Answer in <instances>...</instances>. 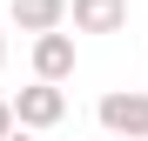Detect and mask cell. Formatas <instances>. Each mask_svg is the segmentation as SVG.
<instances>
[{"mask_svg": "<svg viewBox=\"0 0 148 141\" xmlns=\"http://www.w3.org/2000/svg\"><path fill=\"white\" fill-rule=\"evenodd\" d=\"M94 121L108 134H121V141H148V94L141 87H108L101 108H94Z\"/></svg>", "mask_w": 148, "mask_h": 141, "instance_id": "1", "label": "cell"}, {"mask_svg": "<svg viewBox=\"0 0 148 141\" xmlns=\"http://www.w3.org/2000/svg\"><path fill=\"white\" fill-rule=\"evenodd\" d=\"M14 114H20V128H34V134H40V128H54L61 114H67L61 81H40V74H34V87H20V94H14Z\"/></svg>", "mask_w": 148, "mask_h": 141, "instance_id": "2", "label": "cell"}, {"mask_svg": "<svg viewBox=\"0 0 148 141\" xmlns=\"http://www.w3.org/2000/svg\"><path fill=\"white\" fill-rule=\"evenodd\" d=\"M67 20L81 34H121L128 27V0H67Z\"/></svg>", "mask_w": 148, "mask_h": 141, "instance_id": "3", "label": "cell"}, {"mask_svg": "<svg viewBox=\"0 0 148 141\" xmlns=\"http://www.w3.org/2000/svg\"><path fill=\"white\" fill-rule=\"evenodd\" d=\"M34 74L40 81H67L74 74V34H34Z\"/></svg>", "mask_w": 148, "mask_h": 141, "instance_id": "4", "label": "cell"}, {"mask_svg": "<svg viewBox=\"0 0 148 141\" xmlns=\"http://www.w3.org/2000/svg\"><path fill=\"white\" fill-rule=\"evenodd\" d=\"M67 20V0H14V27L20 34H54Z\"/></svg>", "mask_w": 148, "mask_h": 141, "instance_id": "5", "label": "cell"}, {"mask_svg": "<svg viewBox=\"0 0 148 141\" xmlns=\"http://www.w3.org/2000/svg\"><path fill=\"white\" fill-rule=\"evenodd\" d=\"M14 128H20V114H14V101H0V141H7Z\"/></svg>", "mask_w": 148, "mask_h": 141, "instance_id": "6", "label": "cell"}, {"mask_svg": "<svg viewBox=\"0 0 148 141\" xmlns=\"http://www.w3.org/2000/svg\"><path fill=\"white\" fill-rule=\"evenodd\" d=\"M7 141H34V128H14V134H7Z\"/></svg>", "mask_w": 148, "mask_h": 141, "instance_id": "7", "label": "cell"}, {"mask_svg": "<svg viewBox=\"0 0 148 141\" xmlns=\"http://www.w3.org/2000/svg\"><path fill=\"white\" fill-rule=\"evenodd\" d=\"M0 67H7V34H0Z\"/></svg>", "mask_w": 148, "mask_h": 141, "instance_id": "8", "label": "cell"}]
</instances>
